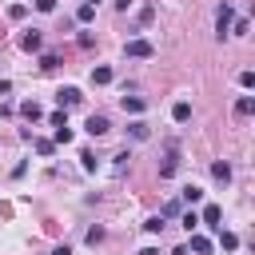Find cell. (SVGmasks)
Segmentation results:
<instances>
[{"label": "cell", "mask_w": 255, "mask_h": 255, "mask_svg": "<svg viewBox=\"0 0 255 255\" xmlns=\"http://www.w3.org/2000/svg\"><path fill=\"white\" fill-rule=\"evenodd\" d=\"M124 56H131V60H151V56H155V48H151V40L135 36V40H128V44H124Z\"/></svg>", "instance_id": "cell-1"}, {"label": "cell", "mask_w": 255, "mask_h": 255, "mask_svg": "<svg viewBox=\"0 0 255 255\" xmlns=\"http://www.w3.org/2000/svg\"><path fill=\"white\" fill-rule=\"evenodd\" d=\"M231 20H235V12H231V4L223 0V4L215 8V36H219V40L227 36V28H231Z\"/></svg>", "instance_id": "cell-2"}, {"label": "cell", "mask_w": 255, "mask_h": 255, "mask_svg": "<svg viewBox=\"0 0 255 255\" xmlns=\"http://www.w3.org/2000/svg\"><path fill=\"white\" fill-rule=\"evenodd\" d=\"M84 131H88L92 139H100V135H108V131H112V124H108V116H88Z\"/></svg>", "instance_id": "cell-3"}, {"label": "cell", "mask_w": 255, "mask_h": 255, "mask_svg": "<svg viewBox=\"0 0 255 255\" xmlns=\"http://www.w3.org/2000/svg\"><path fill=\"white\" fill-rule=\"evenodd\" d=\"M80 100H84V96H80V88H72V84H68V88H60V92H56V104H60V108H76V104H80Z\"/></svg>", "instance_id": "cell-4"}, {"label": "cell", "mask_w": 255, "mask_h": 255, "mask_svg": "<svg viewBox=\"0 0 255 255\" xmlns=\"http://www.w3.org/2000/svg\"><path fill=\"white\" fill-rule=\"evenodd\" d=\"M20 48H24V52H40V48H44V36H40L36 28H28V32L20 36Z\"/></svg>", "instance_id": "cell-5"}, {"label": "cell", "mask_w": 255, "mask_h": 255, "mask_svg": "<svg viewBox=\"0 0 255 255\" xmlns=\"http://www.w3.org/2000/svg\"><path fill=\"white\" fill-rule=\"evenodd\" d=\"M175 171H179V151H175V147H171V151H167V159H163V163H159V179H171V175H175Z\"/></svg>", "instance_id": "cell-6"}, {"label": "cell", "mask_w": 255, "mask_h": 255, "mask_svg": "<svg viewBox=\"0 0 255 255\" xmlns=\"http://www.w3.org/2000/svg\"><path fill=\"white\" fill-rule=\"evenodd\" d=\"M128 135H131L135 143H143V139H151V128H147L143 120H131V124H128Z\"/></svg>", "instance_id": "cell-7"}, {"label": "cell", "mask_w": 255, "mask_h": 255, "mask_svg": "<svg viewBox=\"0 0 255 255\" xmlns=\"http://www.w3.org/2000/svg\"><path fill=\"white\" fill-rule=\"evenodd\" d=\"M20 116H24V120H28V124H36V120H40V116H44V108H40V104H36V100H24V104H20Z\"/></svg>", "instance_id": "cell-8"}, {"label": "cell", "mask_w": 255, "mask_h": 255, "mask_svg": "<svg viewBox=\"0 0 255 255\" xmlns=\"http://www.w3.org/2000/svg\"><path fill=\"white\" fill-rule=\"evenodd\" d=\"M219 215H223V211H219L215 203H207V207H203V215H199V223H207V227H215V231H219Z\"/></svg>", "instance_id": "cell-9"}, {"label": "cell", "mask_w": 255, "mask_h": 255, "mask_svg": "<svg viewBox=\"0 0 255 255\" xmlns=\"http://www.w3.org/2000/svg\"><path fill=\"white\" fill-rule=\"evenodd\" d=\"M92 84H96V88H104V84H112V68H108V64H100V68H92Z\"/></svg>", "instance_id": "cell-10"}, {"label": "cell", "mask_w": 255, "mask_h": 255, "mask_svg": "<svg viewBox=\"0 0 255 255\" xmlns=\"http://www.w3.org/2000/svg\"><path fill=\"white\" fill-rule=\"evenodd\" d=\"M143 108H147V100H143V96H124V112H131V116H139Z\"/></svg>", "instance_id": "cell-11"}, {"label": "cell", "mask_w": 255, "mask_h": 255, "mask_svg": "<svg viewBox=\"0 0 255 255\" xmlns=\"http://www.w3.org/2000/svg\"><path fill=\"white\" fill-rule=\"evenodd\" d=\"M235 116H255V96H239L235 100Z\"/></svg>", "instance_id": "cell-12"}, {"label": "cell", "mask_w": 255, "mask_h": 255, "mask_svg": "<svg viewBox=\"0 0 255 255\" xmlns=\"http://www.w3.org/2000/svg\"><path fill=\"white\" fill-rule=\"evenodd\" d=\"M171 120H175V124H187V120H191V104H187V100H179V104L171 108Z\"/></svg>", "instance_id": "cell-13"}, {"label": "cell", "mask_w": 255, "mask_h": 255, "mask_svg": "<svg viewBox=\"0 0 255 255\" xmlns=\"http://www.w3.org/2000/svg\"><path fill=\"white\" fill-rule=\"evenodd\" d=\"M211 175H215L219 183H227V179H231V163H227V159H215V163H211Z\"/></svg>", "instance_id": "cell-14"}, {"label": "cell", "mask_w": 255, "mask_h": 255, "mask_svg": "<svg viewBox=\"0 0 255 255\" xmlns=\"http://www.w3.org/2000/svg\"><path fill=\"white\" fill-rule=\"evenodd\" d=\"M179 199H183V203H203V187H195V183H187V187L179 191Z\"/></svg>", "instance_id": "cell-15"}, {"label": "cell", "mask_w": 255, "mask_h": 255, "mask_svg": "<svg viewBox=\"0 0 255 255\" xmlns=\"http://www.w3.org/2000/svg\"><path fill=\"white\" fill-rule=\"evenodd\" d=\"M191 251H195V255H211V239H207V235H195V231H191Z\"/></svg>", "instance_id": "cell-16"}, {"label": "cell", "mask_w": 255, "mask_h": 255, "mask_svg": "<svg viewBox=\"0 0 255 255\" xmlns=\"http://www.w3.org/2000/svg\"><path fill=\"white\" fill-rule=\"evenodd\" d=\"M128 159H131V151H120V155H112V175H124V171H128Z\"/></svg>", "instance_id": "cell-17"}, {"label": "cell", "mask_w": 255, "mask_h": 255, "mask_svg": "<svg viewBox=\"0 0 255 255\" xmlns=\"http://www.w3.org/2000/svg\"><path fill=\"white\" fill-rule=\"evenodd\" d=\"M76 20H80V24H92V20H96V4H80V8H76Z\"/></svg>", "instance_id": "cell-18"}, {"label": "cell", "mask_w": 255, "mask_h": 255, "mask_svg": "<svg viewBox=\"0 0 255 255\" xmlns=\"http://www.w3.org/2000/svg\"><path fill=\"white\" fill-rule=\"evenodd\" d=\"M28 143L36 147V155H52V151H56V143H52V139H36V135H32Z\"/></svg>", "instance_id": "cell-19"}, {"label": "cell", "mask_w": 255, "mask_h": 255, "mask_svg": "<svg viewBox=\"0 0 255 255\" xmlns=\"http://www.w3.org/2000/svg\"><path fill=\"white\" fill-rule=\"evenodd\" d=\"M80 163H84V171H96V167H100V159H96V151H92V147H84V151H80Z\"/></svg>", "instance_id": "cell-20"}, {"label": "cell", "mask_w": 255, "mask_h": 255, "mask_svg": "<svg viewBox=\"0 0 255 255\" xmlns=\"http://www.w3.org/2000/svg\"><path fill=\"white\" fill-rule=\"evenodd\" d=\"M40 68H44V72L60 68V52H44V56H40Z\"/></svg>", "instance_id": "cell-21"}, {"label": "cell", "mask_w": 255, "mask_h": 255, "mask_svg": "<svg viewBox=\"0 0 255 255\" xmlns=\"http://www.w3.org/2000/svg\"><path fill=\"white\" fill-rule=\"evenodd\" d=\"M179 211H183V199H167L159 215H163V219H171V215H179Z\"/></svg>", "instance_id": "cell-22"}, {"label": "cell", "mask_w": 255, "mask_h": 255, "mask_svg": "<svg viewBox=\"0 0 255 255\" xmlns=\"http://www.w3.org/2000/svg\"><path fill=\"white\" fill-rule=\"evenodd\" d=\"M247 28H251V20H247V16H239V20H231V28H227V32H235V36H247Z\"/></svg>", "instance_id": "cell-23"}, {"label": "cell", "mask_w": 255, "mask_h": 255, "mask_svg": "<svg viewBox=\"0 0 255 255\" xmlns=\"http://www.w3.org/2000/svg\"><path fill=\"white\" fill-rule=\"evenodd\" d=\"M179 223H183L187 231H195V227H199V215H195V211H179Z\"/></svg>", "instance_id": "cell-24"}, {"label": "cell", "mask_w": 255, "mask_h": 255, "mask_svg": "<svg viewBox=\"0 0 255 255\" xmlns=\"http://www.w3.org/2000/svg\"><path fill=\"white\" fill-rule=\"evenodd\" d=\"M143 227H147V231H151V235H159V231H163V227H167V219H163V215H151V219H147V223H143Z\"/></svg>", "instance_id": "cell-25"}, {"label": "cell", "mask_w": 255, "mask_h": 255, "mask_svg": "<svg viewBox=\"0 0 255 255\" xmlns=\"http://www.w3.org/2000/svg\"><path fill=\"white\" fill-rule=\"evenodd\" d=\"M219 243H223V251H235V247H239V235H231V231H219Z\"/></svg>", "instance_id": "cell-26"}, {"label": "cell", "mask_w": 255, "mask_h": 255, "mask_svg": "<svg viewBox=\"0 0 255 255\" xmlns=\"http://www.w3.org/2000/svg\"><path fill=\"white\" fill-rule=\"evenodd\" d=\"M28 16V4H8V20H24Z\"/></svg>", "instance_id": "cell-27"}, {"label": "cell", "mask_w": 255, "mask_h": 255, "mask_svg": "<svg viewBox=\"0 0 255 255\" xmlns=\"http://www.w3.org/2000/svg\"><path fill=\"white\" fill-rule=\"evenodd\" d=\"M52 143H72V128H68V124L56 128V139H52Z\"/></svg>", "instance_id": "cell-28"}, {"label": "cell", "mask_w": 255, "mask_h": 255, "mask_svg": "<svg viewBox=\"0 0 255 255\" xmlns=\"http://www.w3.org/2000/svg\"><path fill=\"white\" fill-rule=\"evenodd\" d=\"M48 124H52V128H64V124H68V120H64V108H60V112H52V116H48Z\"/></svg>", "instance_id": "cell-29"}, {"label": "cell", "mask_w": 255, "mask_h": 255, "mask_svg": "<svg viewBox=\"0 0 255 255\" xmlns=\"http://www.w3.org/2000/svg\"><path fill=\"white\" fill-rule=\"evenodd\" d=\"M100 239H104V227H88V243H92V247H96V243H100Z\"/></svg>", "instance_id": "cell-30"}, {"label": "cell", "mask_w": 255, "mask_h": 255, "mask_svg": "<svg viewBox=\"0 0 255 255\" xmlns=\"http://www.w3.org/2000/svg\"><path fill=\"white\" fill-rule=\"evenodd\" d=\"M36 12H44V16L56 12V0H36Z\"/></svg>", "instance_id": "cell-31"}, {"label": "cell", "mask_w": 255, "mask_h": 255, "mask_svg": "<svg viewBox=\"0 0 255 255\" xmlns=\"http://www.w3.org/2000/svg\"><path fill=\"white\" fill-rule=\"evenodd\" d=\"M239 84L243 88H255V72H239Z\"/></svg>", "instance_id": "cell-32"}, {"label": "cell", "mask_w": 255, "mask_h": 255, "mask_svg": "<svg viewBox=\"0 0 255 255\" xmlns=\"http://www.w3.org/2000/svg\"><path fill=\"white\" fill-rule=\"evenodd\" d=\"M52 255H72V247H68V243H60V247H56Z\"/></svg>", "instance_id": "cell-33"}, {"label": "cell", "mask_w": 255, "mask_h": 255, "mask_svg": "<svg viewBox=\"0 0 255 255\" xmlns=\"http://www.w3.org/2000/svg\"><path fill=\"white\" fill-rule=\"evenodd\" d=\"M8 92H12V84H8V80H0V96H8Z\"/></svg>", "instance_id": "cell-34"}, {"label": "cell", "mask_w": 255, "mask_h": 255, "mask_svg": "<svg viewBox=\"0 0 255 255\" xmlns=\"http://www.w3.org/2000/svg\"><path fill=\"white\" fill-rule=\"evenodd\" d=\"M112 4H116L120 12H128V4H131V0H112Z\"/></svg>", "instance_id": "cell-35"}, {"label": "cell", "mask_w": 255, "mask_h": 255, "mask_svg": "<svg viewBox=\"0 0 255 255\" xmlns=\"http://www.w3.org/2000/svg\"><path fill=\"white\" fill-rule=\"evenodd\" d=\"M139 255H159V251H155V247H143V251H139Z\"/></svg>", "instance_id": "cell-36"}, {"label": "cell", "mask_w": 255, "mask_h": 255, "mask_svg": "<svg viewBox=\"0 0 255 255\" xmlns=\"http://www.w3.org/2000/svg\"><path fill=\"white\" fill-rule=\"evenodd\" d=\"M84 4H100V0H84Z\"/></svg>", "instance_id": "cell-37"}]
</instances>
